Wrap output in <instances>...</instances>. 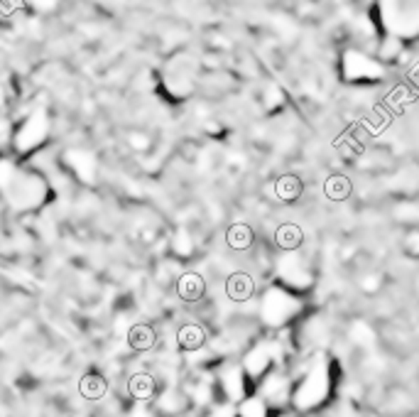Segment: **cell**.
<instances>
[{
	"label": "cell",
	"instance_id": "9c48e42d",
	"mask_svg": "<svg viewBox=\"0 0 419 417\" xmlns=\"http://www.w3.org/2000/svg\"><path fill=\"white\" fill-rule=\"evenodd\" d=\"M324 191H326V196H329V199L341 201V199H346V196L351 194V182L346 180V177L336 175V177H331V180H326Z\"/></svg>",
	"mask_w": 419,
	"mask_h": 417
},
{
	"label": "cell",
	"instance_id": "277c9868",
	"mask_svg": "<svg viewBox=\"0 0 419 417\" xmlns=\"http://www.w3.org/2000/svg\"><path fill=\"white\" fill-rule=\"evenodd\" d=\"M204 342H206V334L199 324H184V327L177 332V344H179V349H184V351H196V349L204 346Z\"/></svg>",
	"mask_w": 419,
	"mask_h": 417
},
{
	"label": "cell",
	"instance_id": "6da1fadb",
	"mask_svg": "<svg viewBox=\"0 0 419 417\" xmlns=\"http://www.w3.org/2000/svg\"><path fill=\"white\" fill-rule=\"evenodd\" d=\"M255 292V282L248 272H233V275L226 280V295L233 302H245L250 300Z\"/></svg>",
	"mask_w": 419,
	"mask_h": 417
},
{
	"label": "cell",
	"instance_id": "30bf717a",
	"mask_svg": "<svg viewBox=\"0 0 419 417\" xmlns=\"http://www.w3.org/2000/svg\"><path fill=\"white\" fill-rule=\"evenodd\" d=\"M277 194H279V199L295 201L297 196L302 194V182L297 180V177H292V175L282 177V180L277 182Z\"/></svg>",
	"mask_w": 419,
	"mask_h": 417
},
{
	"label": "cell",
	"instance_id": "8992f818",
	"mask_svg": "<svg viewBox=\"0 0 419 417\" xmlns=\"http://www.w3.org/2000/svg\"><path fill=\"white\" fill-rule=\"evenodd\" d=\"M253 228L248 224H233L226 233V243H228L233 251H248L253 246Z\"/></svg>",
	"mask_w": 419,
	"mask_h": 417
},
{
	"label": "cell",
	"instance_id": "ba28073f",
	"mask_svg": "<svg viewBox=\"0 0 419 417\" xmlns=\"http://www.w3.org/2000/svg\"><path fill=\"white\" fill-rule=\"evenodd\" d=\"M130 395L138 397V400H147V397L155 395V378L147 376V373H138V376L130 378Z\"/></svg>",
	"mask_w": 419,
	"mask_h": 417
},
{
	"label": "cell",
	"instance_id": "5b68a950",
	"mask_svg": "<svg viewBox=\"0 0 419 417\" xmlns=\"http://www.w3.org/2000/svg\"><path fill=\"white\" fill-rule=\"evenodd\" d=\"M128 344L135 351H150L155 346V332L147 324H135L128 332Z\"/></svg>",
	"mask_w": 419,
	"mask_h": 417
},
{
	"label": "cell",
	"instance_id": "7a4b0ae2",
	"mask_svg": "<svg viewBox=\"0 0 419 417\" xmlns=\"http://www.w3.org/2000/svg\"><path fill=\"white\" fill-rule=\"evenodd\" d=\"M177 292L184 302H199L206 292V282L199 272H184L177 282Z\"/></svg>",
	"mask_w": 419,
	"mask_h": 417
},
{
	"label": "cell",
	"instance_id": "52a82bcc",
	"mask_svg": "<svg viewBox=\"0 0 419 417\" xmlns=\"http://www.w3.org/2000/svg\"><path fill=\"white\" fill-rule=\"evenodd\" d=\"M302 238H304V233H302V228L297 226V224H282V226L277 228V233H274L277 246L285 248V251H295V248H300Z\"/></svg>",
	"mask_w": 419,
	"mask_h": 417
},
{
	"label": "cell",
	"instance_id": "3957f363",
	"mask_svg": "<svg viewBox=\"0 0 419 417\" xmlns=\"http://www.w3.org/2000/svg\"><path fill=\"white\" fill-rule=\"evenodd\" d=\"M108 390V383L101 373H86L79 381V393L86 397V400H101Z\"/></svg>",
	"mask_w": 419,
	"mask_h": 417
}]
</instances>
